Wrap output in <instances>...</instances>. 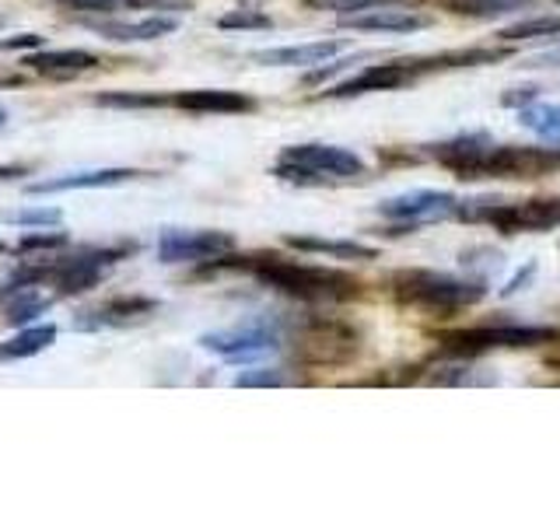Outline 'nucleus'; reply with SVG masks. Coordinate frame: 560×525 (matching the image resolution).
I'll return each mask as SVG.
<instances>
[{
  "label": "nucleus",
  "mask_w": 560,
  "mask_h": 525,
  "mask_svg": "<svg viewBox=\"0 0 560 525\" xmlns=\"http://www.w3.org/2000/svg\"><path fill=\"white\" fill-rule=\"evenodd\" d=\"M172 105L183 113H200V116H235V113H253L256 98L245 92H228V88H192V92L172 95Z\"/></svg>",
  "instance_id": "2eb2a0df"
},
{
  "label": "nucleus",
  "mask_w": 560,
  "mask_h": 525,
  "mask_svg": "<svg viewBox=\"0 0 560 525\" xmlns=\"http://www.w3.org/2000/svg\"><path fill=\"white\" fill-rule=\"evenodd\" d=\"M273 175L294 186H326L361 179V175H368V165L354 151L337 144H291L280 151Z\"/></svg>",
  "instance_id": "f03ea898"
},
{
  "label": "nucleus",
  "mask_w": 560,
  "mask_h": 525,
  "mask_svg": "<svg viewBox=\"0 0 560 525\" xmlns=\"http://www.w3.org/2000/svg\"><path fill=\"white\" fill-rule=\"evenodd\" d=\"M4 122H8V109H4V105H0V127H4Z\"/></svg>",
  "instance_id": "f704fd0d"
},
{
  "label": "nucleus",
  "mask_w": 560,
  "mask_h": 525,
  "mask_svg": "<svg viewBox=\"0 0 560 525\" xmlns=\"http://www.w3.org/2000/svg\"><path fill=\"white\" fill-rule=\"evenodd\" d=\"M560 340L557 326H522V323H498V326H472L448 332L442 340L445 350H452L455 358H472L483 350H515V347H539Z\"/></svg>",
  "instance_id": "39448f33"
},
{
  "label": "nucleus",
  "mask_w": 560,
  "mask_h": 525,
  "mask_svg": "<svg viewBox=\"0 0 560 525\" xmlns=\"http://www.w3.org/2000/svg\"><path fill=\"white\" fill-rule=\"evenodd\" d=\"M455 210H459V200L442 189H413V192H402V197L378 203V214L385 221H396V232H402V228L413 232L420 224L448 221L455 218Z\"/></svg>",
  "instance_id": "1a4fd4ad"
},
{
  "label": "nucleus",
  "mask_w": 560,
  "mask_h": 525,
  "mask_svg": "<svg viewBox=\"0 0 560 525\" xmlns=\"http://www.w3.org/2000/svg\"><path fill=\"white\" fill-rule=\"evenodd\" d=\"M536 95H539L536 88H518V92H508V95H504L501 102H504V105H518V109H522V105H529V102H533Z\"/></svg>",
  "instance_id": "72a5a7b5"
},
{
  "label": "nucleus",
  "mask_w": 560,
  "mask_h": 525,
  "mask_svg": "<svg viewBox=\"0 0 560 525\" xmlns=\"http://www.w3.org/2000/svg\"><path fill=\"white\" fill-rule=\"evenodd\" d=\"M57 343V326L52 323H43V326H28L22 332H14L11 340L0 343V361H22V358H35L43 354Z\"/></svg>",
  "instance_id": "5701e85b"
},
{
  "label": "nucleus",
  "mask_w": 560,
  "mask_h": 525,
  "mask_svg": "<svg viewBox=\"0 0 560 525\" xmlns=\"http://www.w3.org/2000/svg\"><path fill=\"white\" fill-rule=\"evenodd\" d=\"M84 25L105 35L113 43H151V39H162V35H172L179 28V18H168V14H151L144 22H119V18H109V22H92L84 18Z\"/></svg>",
  "instance_id": "dca6fc26"
},
{
  "label": "nucleus",
  "mask_w": 560,
  "mask_h": 525,
  "mask_svg": "<svg viewBox=\"0 0 560 525\" xmlns=\"http://www.w3.org/2000/svg\"><path fill=\"white\" fill-rule=\"evenodd\" d=\"M347 28H358V32H417V28H428L431 18L428 14H417L410 8H396V4H385L375 11H361V14H347L340 18Z\"/></svg>",
  "instance_id": "a211bd4d"
},
{
  "label": "nucleus",
  "mask_w": 560,
  "mask_h": 525,
  "mask_svg": "<svg viewBox=\"0 0 560 525\" xmlns=\"http://www.w3.org/2000/svg\"><path fill=\"white\" fill-rule=\"evenodd\" d=\"M52 305V298H46L39 291V284H22L4 294V323L8 326H28L35 315H43Z\"/></svg>",
  "instance_id": "412c9836"
},
{
  "label": "nucleus",
  "mask_w": 560,
  "mask_h": 525,
  "mask_svg": "<svg viewBox=\"0 0 560 525\" xmlns=\"http://www.w3.org/2000/svg\"><path fill=\"white\" fill-rule=\"evenodd\" d=\"M560 168V148L494 144L480 165V179H539Z\"/></svg>",
  "instance_id": "6e6552de"
},
{
  "label": "nucleus",
  "mask_w": 560,
  "mask_h": 525,
  "mask_svg": "<svg viewBox=\"0 0 560 525\" xmlns=\"http://www.w3.org/2000/svg\"><path fill=\"white\" fill-rule=\"evenodd\" d=\"M557 4H560V0H557Z\"/></svg>",
  "instance_id": "4c0bfd02"
},
{
  "label": "nucleus",
  "mask_w": 560,
  "mask_h": 525,
  "mask_svg": "<svg viewBox=\"0 0 560 525\" xmlns=\"http://www.w3.org/2000/svg\"><path fill=\"white\" fill-rule=\"evenodd\" d=\"M347 43L326 39V43H305V46H277V49H259L253 52V60L262 67H319L332 60Z\"/></svg>",
  "instance_id": "6ab92c4d"
},
{
  "label": "nucleus",
  "mask_w": 560,
  "mask_h": 525,
  "mask_svg": "<svg viewBox=\"0 0 560 525\" xmlns=\"http://www.w3.org/2000/svg\"><path fill=\"white\" fill-rule=\"evenodd\" d=\"M200 347L214 350V354L224 361H253L262 354H273V350L280 347V332L270 323H245L238 329L203 332Z\"/></svg>",
  "instance_id": "9b49d317"
},
{
  "label": "nucleus",
  "mask_w": 560,
  "mask_h": 525,
  "mask_svg": "<svg viewBox=\"0 0 560 525\" xmlns=\"http://www.w3.org/2000/svg\"><path fill=\"white\" fill-rule=\"evenodd\" d=\"M235 385H238V389H256V385H262V389H267V385H284V375L270 372V368H262V372H245V375H238Z\"/></svg>",
  "instance_id": "2f4dec72"
},
{
  "label": "nucleus",
  "mask_w": 560,
  "mask_h": 525,
  "mask_svg": "<svg viewBox=\"0 0 560 525\" xmlns=\"http://www.w3.org/2000/svg\"><path fill=\"white\" fill-rule=\"evenodd\" d=\"M0 28H4V14H0Z\"/></svg>",
  "instance_id": "e433bc0d"
},
{
  "label": "nucleus",
  "mask_w": 560,
  "mask_h": 525,
  "mask_svg": "<svg viewBox=\"0 0 560 525\" xmlns=\"http://www.w3.org/2000/svg\"><path fill=\"white\" fill-rule=\"evenodd\" d=\"M518 122L525 130L539 133L542 140H560V105H522L518 109Z\"/></svg>",
  "instance_id": "b1692460"
},
{
  "label": "nucleus",
  "mask_w": 560,
  "mask_h": 525,
  "mask_svg": "<svg viewBox=\"0 0 560 525\" xmlns=\"http://www.w3.org/2000/svg\"><path fill=\"white\" fill-rule=\"evenodd\" d=\"M0 221L8 224H28V228H52L63 221L60 207H22V210H4Z\"/></svg>",
  "instance_id": "cd10ccee"
},
{
  "label": "nucleus",
  "mask_w": 560,
  "mask_h": 525,
  "mask_svg": "<svg viewBox=\"0 0 560 525\" xmlns=\"http://www.w3.org/2000/svg\"><path fill=\"white\" fill-rule=\"evenodd\" d=\"M140 168H92V172H67L57 175V179H43V183H32L28 192H63V189H105V186H122V183H133L140 179Z\"/></svg>",
  "instance_id": "f3484780"
},
{
  "label": "nucleus",
  "mask_w": 560,
  "mask_h": 525,
  "mask_svg": "<svg viewBox=\"0 0 560 525\" xmlns=\"http://www.w3.org/2000/svg\"><path fill=\"white\" fill-rule=\"evenodd\" d=\"M218 28L232 32H253V28H273V18L262 14L259 8H235L218 18Z\"/></svg>",
  "instance_id": "c85d7f7f"
},
{
  "label": "nucleus",
  "mask_w": 560,
  "mask_h": 525,
  "mask_svg": "<svg viewBox=\"0 0 560 525\" xmlns=\"http://www.w3.org/2000/svg\"><path fill=\"white\" fill-rule=\"evenodd\" d=\"M361 354V332L329 315H308L294 329V358L308 368H343Z\"/></svg>",
  "instance_id": "20e7f679"
},
{
  "label": "nucleus",
  "mask_w": 560,
  "mask_h": 525,
  "mask_svg": "<svg viewBox=\"0 0 560 525\" xmlns=\"http://www.w3.org/2000/svg\"><path fill=\"white\" fill-rule=\"evenodd\" d=\"M151 312H158V298L148 294H119L109 298L95 312H81V319L74 323L78 329H102V326H137L151 319Z\"/></svg>",
  "instance_id": "4468645a"
},
{
  "label": "nucleus",
  "mask_w": 560,
  "mask_h": 525,
  "mask_svg": "<svg viewBox=\"0 0 560 525\" xmlns=\"http://www.w3.org/2000/svg\"><path fill=\"white\" fill-rule=\"evenodd\" d=\"M448 11L455 14H469V18H501V14H512L529 8L533 0H445Z\"/></svg>",
  "instance_id": "a878e982"
},
{
  "label": "nucleus",
  "mask_w": 560,
  "mask_h": 525,
  "mask_svg": "<svg viewBox=\"0 0 560 525\" xmlns=\"http://www.w3.org/2000/svg\"><path fill=\"white\" fill-rule=\"evenodd\" d=\"M305 4L315 8V11H337L340 18H347V14L385 8V4H399V0H305Z\"/></svg>",
  "instance_id": "c756f323"
},
{
  "label": "nucleus",
  "mask_w": 560,
  "mask_h": 525,
  "mask_svg": "<svg viewBox=\"0 0 560 525\" xmlns=\"http://www.w3.org/2000/svg\"><path fill=\"white\" fill-rule=\"evenodd\" d=\"M560 32V18L553 14H539V18H522V22L508 25L498 32V39L504 43H522V39H550Z\"/></svg>",
  "instance_id": "393cba45"
},
{
  "label": "nucleus",
  "mask_w": 560,
  "mask_h": 525,
  "mask_svg": "<svg viewBox=\"0 0 560 525\" xmlns=\"http://www.w3.org/2000/svg\"><path fill=\"white\" fill-rule=\"evenodd\" d=\"M67 235L63 232H28L18 242V253H49V249H63Z\"/></svg>",
  "instance_id": "7c9ffc66"
},
{
  "label": "nucleus",
  "mask_w": 560,
  "mask_h": 525,
  "mask_svg": "<svg viewBox=\"0 0 560 525\" xmlns=\"http://www.w3.org/2000/svg\"><path fill=\"white\" fill-rule=\"evenodd\" d=\"M298 253L332 256V259H378V249L361 242H337V238H312V235H288L284 238Z\"/></svg>",
  "instance_id": "4be33fe9"
},
{
  "label": "nucleus",
  "mask_w": 560,
  "mask_h": 525,
  "mask_svg": "<svg viewBox=\"0 0 560 525\" xmlns=\"http://www.w3.org/2000/svg\"><path fill=\"white\" fill-rule=\"evenodd\" d=\"M487 224H494L501 235L550 232V228H560V197H536V200H525V203L494 200Z\"/></svg>",
  "instance_id": "9d476101"
},
{
  "label": "nucleus",
  "mask_w": 560,
  "mask_h": 525,
  "mask_svg": "<svg viewBox=\"0 0 560 525\" xmlns=\"http://www.w3.org/2000/svg\"><path fill=\"white\" fill-rule=\"evenodd\" d=\"M533 273H536V262H529V267H525L522 273H515L512 280H508V288H501V294L504 298H512V294H518L525 284H529V280H533Z\"/></svg>",
  "instance_id": "473e14b6"
},
{
  "label": "nucleus",
  "mask_w": 560,
  "mask_h": 525,
  "mask_svg": "<svg viewBox=\"0 0 560 525\" xmlns=\"http://www.w3.org/2000/svg\"><path fill=\"white\" fill-rule=\"evenodd\" d=\"M490 148H494V140L483 130H472V133H459L452 140H442V144H434L431 158L438 165H445L448 172L459 175V179H480V165L490 154Z\"/></svg>",
  "instance_id": "f8f14e48"
},
{
  "label": "nucleus",
  "mask_w": 560,
  "mask_h": 525,
  "mask_svg": "<svg viewBox=\"0 0 560 525\" xmlns=\"http://www.w3.org/2000/svg\"><path fill=\"white\" fill-rule=\"evenodd\" d=\"M105 109H154V105H172V95H154V92H105L95 98Z\"/></svg>",
  "instance_id": "bb28decb"
},
{
  "label": "nucleus",
  "mask_w": 560,
  "mask_h": 525,
  "mask_svg": "<svg viewBox=\"0 0 560 525\" xmlns=\"http://www.w3.org/2000/svg\"><path fill=\"white\" fill-rule=\"evenodd\" d=\"M127 253H133V245H113V249H81L78 256L60 259V262H43V273L57 294L70 298V294H84L95 284L105 280V270L119 262Z\"/></svg>",
  "instance_id": "423d86ee"
},
{
  "label": "nucleus",
  "mask_w": 560,
  "mask_h": 525,
  "mask_svg": "<svg viewBox=\"0 0 560 525\" xmlns=\"http://www.w3.org/2000/svg\"><path fill=\"white\" fill-rule=\"evenodd\" d=\"M393 291L402 305L424 308L431 315H452L477 305L487 294L483 280H463L438 270H399L393 273Z\"/></svg>",
  "instance_id": "7ed1b4c3"
},
{
  "label": "nucleus",
  "mask_w": 560,
  "mask_h": 525,
  "mask_svg": "<svg viewBox=\"0 0 560 525\" xmlns=\"http://www.w3.org/2000/svg\"><path fill=\"white\" fill-rule=\"evenodd\" d=\"M22 67H32L49 78H70L81 74V70L98 67V57L88 49H52V52H28V57H22Z\"/></svg>",
  "instance_id": "aec40b11"
},
{
  "label": "nucleus",
  "mask_w": 560,
  "mask_h": 525,
  "mask_svg": "<svg viewBox=\"0 0 560 525\" xmlns=\"http://www.w3.org/2000/svg\"><path fill=\"white\" fill-rule=\"evenodd\" d=\"M253 273L259 284L280 294H291L298 302H347L361 294V280L343 270L308 267V262H291L280 256H249Z\"/></svg>",
  "instance_id": "f257e3e1"
},
{
  "label": "nucleus",
  "mask_w": 560,
  "mask_h": 525,
  "mask_svg": "<svg viewBox=\"0 0 560 525\" xmlns=\"http://www.w3.org/2000/svg\"><path fill=\"white\" fill-rule=\"evenodd\" d=\"M420 74L417 60H399V63H372L364 67L361 74H354L350 81L337 84L329 92V98H354V95H368V92H396V88L410 84Z\"/></svg>",
  "instance_id": "ddd939ff"
},
{
  "label": "nucleus",
  "mask_w": 560,
  "mask_h": 525,
  "mask_svg": "<svg viewBox=\"0 0 560 525\" xmlns=\"http://www.w3.org/2000/svg\"><path fill=\"white\" fill-rule=\"evenodd\" d=\"M235 249L232 232L218 228H165L158 238V259L162 262H210Z\"/></svg>",
  "instance_id": "0eeeda50"
},
{
  "label": "nucleus",
  "mask_w": 560,
  "mask_h": 525,
  "mask_svg": "<svg viewBox=\"0 0 560 525\" xmlns=\"http://www.w3.org/2000/svg\"><path fill=\"white\" fill-rule=\"evenodd\" d=\"M0 253H8V242H0Z\"/></svg>",
  "instance_id": "c9c22d12"
}]
</instances>
